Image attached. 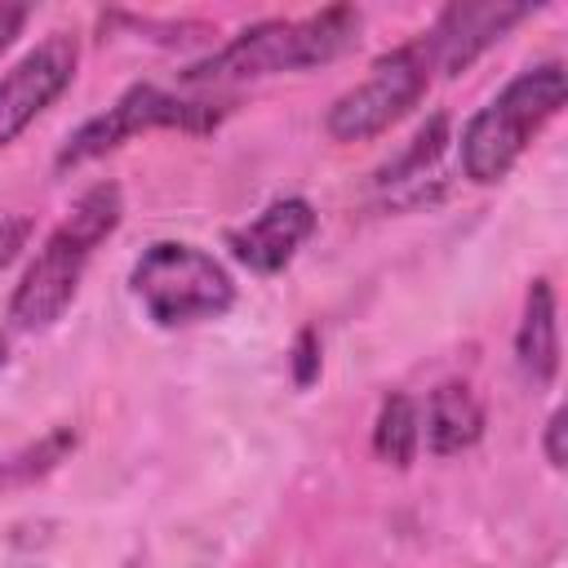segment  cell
Listing matches in <instances>:
<instances>
[{"label":"cell","instance_id":"cell-1","mask_svg":"<svg viewBox=\"0 0 568 568\" xmlns=\"http://www.w3.org/2000/svg\"><path fill=\"white\" fill-rule=\"evenodd\" d=\"M359 36V13L351 4L320 9L311 18H271L240 31L226 49L182 71L186 84H222V80H257L275 71H306L342 58Z\"/></svg>","mask_w":568,"mask_h":568},{"label":"cell","instance_id":"cell-2","mask_svg":"<svg viewBox=\"0 0 568 568\" xmlns=\"http://www.w3.org/2000/svg\"><path fill=\"white\" fill-rule=\"evenodd\" d=\"M120 213L124 204L115 182H98L75 200V209L58 222V231L44 240V248L36 253V262L27 266L22 284L9 297V320L18 328H49L53 320H62L93 248L120 226Z\"/></svg>","mask_w":568,"mask_h":568},{"label":"cell","instance_id":"cell-3","mask_svg":"<svg viewBox=\"0 0 568 568\" xmlns=\"http://www.w3.org/2000/svg\"><path fill=\"white\" fill-rule=\"evenodd\" d=\"M568 80L559 62H541L532 71H519L488 106H479L462 129V169L470 182L488 186L510 173L528 138L564 106Z\"/></svg>","mask_w":568,"mask_h":568},{"label":"cell","instance_id":"cell-4","mask_svg":"<svg viewBox=\"0 0 568 568\" xmlns=\"http://www.w3.org/2000/svg\"><path fill=\"white\" fill-rule=\"evenodd\" d=\"M129 284H133L138 302L146 306V315L164 328L213 320L235 302V284L222 271V262L195 244H182V240L151 244L133 262Z\"/></svg>","mask_w":568,"mask_h":568},{"label":"cell","instance_id":"cell-5","mask_svg":"<svg viewBox=\"0 0 568 568\" xmlns=\"http://www.w3.org/2000/svg\"><path fill=\"white\" fill-rule=\"evenodd\" d=\"M430 71H435V62H430L426 40H408V44L382 53V58L373 62L368 80L355 84V89H346V93L328 106L324 129H328L337 142H364V138L390 129L408 106L422 102V93H426V84H430Z\"/></svg>","mask_w":568,"mask_h":568},{"label":"cell","instance_id":"cell-6","mask_svg":"<svg viewBox=\"0 0 568 568\" xmlns=\"http://www.w3.org/2000/svg\"><path fill=\"white\" fill-rule=\"evenodd\" d=\"M217 115L222 111H213L209 102H182V98H173V93H164L155 84H133L102 115L84 120L67 138V146L58 151V169H75L84 160H98L111 146L129 142V138H138L146 129H213Z\"/></svg>","mask_w":568,"mask_h":568},{"label":"cell","instance_id":"cell-7","mask_svg":"<svg viewBox=\"0 0 568 568\" xmlns=\"http://www.w3.org/2000/svg\"><path fill=\"white\" fill-rule=\"evenodd\" d=\"M75 75V40L53 31L0 75V146H9Z\"/></svg>","mask_w":568,"mask_h":568},{"label":"cell","instance_id":"cell-8","mask_svg":"<svg viewBox=\"0 0 568 568\" xmlns=\"http://www.w3.org/2000/svg\"><path fill=\"white\" fill-rule=\"evenodd\" d=\"M532 4H501V0H457L439 13V22L430 27L426 49L435 71L444 75H462L488 44H497L519 18H528Z\"/></svg>","mask_w":568,"mask_h":568},{"label":"cell","instance_id":"cell-9","mask_svg":"<svg viewBox=\"0 0 568 568\" xmlns=\"http://www.w3.org/2000/svg\"><path fill=\"white\" fill-rule=\"evenodd\" d=\"M311 231H315V209L306 200H275L248 226L226 231V248L248 271L275 275V271H284L293 262V253L306 244Z\"/></svg>","mask_w":568,"mask_h":568},{"label":"cell","instance_id":"cell-10","mask_svg":"<svg viewBox=\"0 0 568 568\" xmlns=\"http://www.w3.org/2000/svg\"><path fill=\"white\" fill-rule=\"evenodd\" d=\"M519 368L532 386H550L559 373V320H555V288L546 280H532L524 297V320L515 333Z\"/></svg>","mask_w":568,"mask_h":568},{"label":"cell","instance_id":"cell-11","mask_svg":"<svg viewBox=\"0 0 568 568\" xmlns=\"http://www.w3.org/2000/svg\"><path fill=\"white\" fill-rule=\"evenodd\" d=\"M479 435H484V408L470 395V386L444 382L439 390H430V399H426V444H430V453H439V457L462 453V448L479 444Z\"/></svg>","mask_w":568,"mask_h":568},{"label":"cell","instance_id":"cell-12","mask_svg":"<svg viewBox=\"0 0 568 568\" xmlns=\"http://www.w3.org/2000/svg\"><path fill=\"white\" fill-rule=\"evenodd\" d=\"M71 448H75V430H71V426H58V430H49L44 439L18 448L13 457L0 462V493H13V488H27V484L44 479Z\"/></svg>","mask_w":568,"mask_h":568},{"label":"cell","instance_id":"cell-13","mask_svg":"<svg viewBox=\"0 0 568 568\" xmlns=\"http://www.w3.org/2000/svg\"><path fill=\"white\" fill-rule=\"evenodd\" d=\"M417 408L408 395H386L382 413H377V426H373V448L382 462L390 466H408L413 453H417Z\"/></svg>","mask_w":568,"mask_h":568},{"label":"cell","instance_id":"cell-14","mask_svg":"<svg viewBox=\"0 0 568 568\" xmlns=\"http://www.w3.org/2000/svg\"><path fill=\"white\" fill-rule=\"evenodd\" d=\"M444 142H448V120H444V115H430V124H426V129L413 138V146H408V151H404L395 164H386V169H382V182L390 186V182H408V178H422V169L439 160Z\"/></svg>","mask_w":568,"mask_h":568},{"label":"cell","instance_id":"cell-15","mask_svg":"<svg viewBox=\"0 0 568 568\" xmlns=\"http://www.w3.org/2000/svg\"><path fill=\"white\" fill-rule=\"evenodd\" d=\"M31 240V217H0V271L27 248Z\"/></svg>","mask_w":568,"mask_h":568},{"label":"cell","instance_id":"cell-16","mask_svg":"<svg viewBox=\"0 0 568 568\" xmlns=\"http://www.w3.org/2000/svg\"><path fill=\"white\" fill-rule=\"evenodd\" d=\"M293 364H297V386H311V382H315V373H320V346H315V333H311V328H302V333H297Z\"/></svg>","mask_w":568,"mask_h":568},{"label":"cell","instance_id":"cell-17","mask_svg":"<svg viewBox=\"0 0 568 568\" xmlns=\"http://www.w3.org/2000/svg\"><path fill=\"white\" fill-rule=\"evenodd\" d=\"M546 462L564 466V408H555L546 422Z\"/></svg>","mask_w":568,"mask_h":568},{"label":"cell","instance_id":"cell-18","mask_svg":"<svg viewBox=\"0 0 568 568\" xmlns=\"http://www.w3.org/2000/svg\"><path fill=\"white\" fill-rule=\"evenodd\" d=\"M22 22H27V9L22 4H0V49L22 31Z\"/></svg>","mask_w":568,"mask_h":568},{"label":"cell","instance_id":"cell-19","mask_svg":"<svg viewBox=\"0 0 568 568\" xmlns=\"http://www.w3.org/2000/svg\"><path fill=\"white\" fill-rule=\"evenodd\" d=\"M4 355H9V346H4V337H0V364H4Z\"/></svg>","mask_w":568,"mask_h":568}]
</instances>
